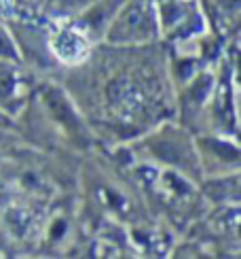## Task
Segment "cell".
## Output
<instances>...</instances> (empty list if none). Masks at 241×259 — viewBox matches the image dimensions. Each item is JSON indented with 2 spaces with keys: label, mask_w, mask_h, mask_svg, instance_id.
Masks as SVG:
<instances>
[{
  "label": "cell",
  "mask_w": 241,
  "mask_h": 259,
  "mask_svg": "<svg viewBox=\"0 0 241 259\" xmlns=\"http://www.w3.org/2000/svg\"><path fill=\"white\" fill-rule=\"evenodd\" d=\"M152 30V24H150V17H148V11L144 9V5H131L127 9V13L123 15V19L118 21L112 30V38L118 40V38H146Z\"/></svg>",
  "instance_id": "6da1fadb"
},
{
  "label": "cell",
  "mask_w": 241,
  "mask_h": 259,
  "mask_svg": "<svg viewBox=\"0 0 241 259\" xmlns=\"http://www.w3.org/2000/svg\"><path fill=\"white\" fill-rule=\"evenodd\" d=\"M47 104H49V109L53 111V115H55L57 119L70 130V134H81V125H79V121H76L74 113L68 109V104L64 102V98L57 92H47Z\"/></svg>",
  "instance_id": "7a4b0ae2"
},
{
  "label": "cell",
  "mask_w": 241,
  "mask_h": 259,
  "mask_svg": "<svg viewBox=\"0 0 241 259\" xmlns=\"http://www.w3.org/2000/svg\"><path fill=\"white\" fill-rule=\"evenodd\" d=\"M87 3V0H53V11H72V9H79Z\"/></svg>",
  "instance_id": "3957f363"
},
{
  "label": "cell",
  "mask_w": 241,
  "mask_h": 259,
  "mask_svg": "<svg viewBox=\"0 0 241 259\" xmlns=\"http://www.w3.org/2000/svg\"><path fill=\"white\" fill-rule=\"evenodd\" d=\"M218 153H222V157H228V159H237V149L228 147V145H220V143H214L212 145Z\"/></svg>",
  "instance_id": "277c9868"
},
{
  "label": "cell",
  "mask_w": 241,
  "mask_h": 259,
  "mask_svg": "<svg viewBox=\"0 0 241 259\" xmlns=\"http://www.w3.org/2000/svg\"><path fill=\"white\" fill-rule=\"evenodd\" d=\"M0 53L3 56H15V51H13V47H11V42H9V38L0 32Z\"/></svg>",
  "instance_id": "5b68a950"
},
{
  "label": "cell",
  "mask_w": 241,
  "mask_h": 259,
  "mask_svg": "<svg viewBox=\"0 0 241 259\" xmlns=\"http://www.w3.org/2000/svg\"><path fill=\"white\" fill-rule=\"evenodd\" d=\"M205 85H210V79H205V77H203L199 83L195 85V88H197V90L193 92V96H195V98H201V94L205 92Z\"/></svg>",
  "instance_id": "8992f818"
}]
</instances>
